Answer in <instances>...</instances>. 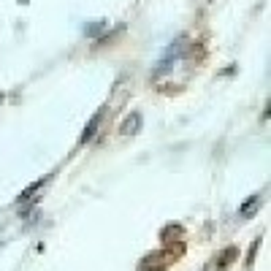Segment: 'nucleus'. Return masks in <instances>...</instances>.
Returning a JSON list of instances; mask_svg holds the SVG:
<instances>
[{"label":"nucleus","instance_id":"f257e3e1","mask_svg":"<svg viewBox=\"0 0 271 271\" xmlns=\"http://www.w3.org/2000/svg\"><path fill=\"white\" fill-rule=\"evenodd\" d=\"M101 119H103V114H95V117H92V122L87 125V128H84V133H81V144H87V141H90L92 136L98 133V122H101Z\"/></svg>","mask_w":271,"mask_h":271},{"label":"nucleus","instance_id":"20e7f679","mask_svg":"<svg viewBox=\"0 0 271 271\" xmlns=\"http://www.w3.org/2000/svg\"><path fill=\"white\" fill-rule=\"evenodd\" d=\"M236 258H238V249H236V247L225 249V255H220V269H228V266H231Z\"/></svg>","mask_w":271,"mask_h":271},{"label":"nucleus","instance_id":"39448f33","mask_svg":"<svg viewBox=\"0 0 271 271\" xmlns=\"http://www.w3.org/2000/svg\"><path fill=\"white\" fill-rule=\"evenodd\" d=\"M46 182H49V176H43V179H38V182H35V184H30V187H27V190H25V193H22V195H19V203H25V201H27V198H30V195H33V193H35V190H38V187H43V184H46Z\"/></svg>","mask_w":271,"mask_h":271},{"label":"nucleus","instance_id":"f03ea898","mask_svg":"<svg viewBox=\"0 0 271 271\" xmlns=\"http://www.w3.org/2000/svg\"><path fill=\"white\" fill-rule=\"evenodd\" d=\"M138 128H141V117H138V114H130V117H128V119H125V122H122V128H119V133H122V136H128L130 130H138Z\"/></svg>","mask_w":271,"mask_h":271},{"label":"nucleus","instance_id":"7ed1b4c3","mask_svg":"<svg viewBox=\"0 0 271 271\" xmlns=\"http://www.w3.org/2000/svg\"><path fill=\"white\" fill-rule=\"evenodd\" d=\"M260 203H263V201H260V195H252V198H249L247 203L241 206V217H252L255 211L260 209Z\"/></svg>","mask_w":271,"mask_h":271}]
</instances>
